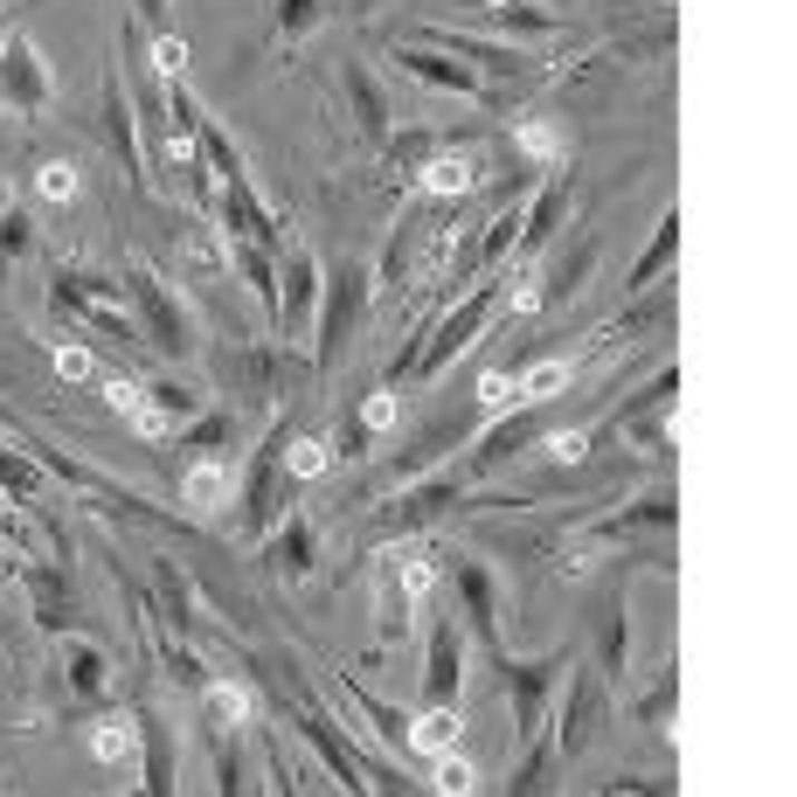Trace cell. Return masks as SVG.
Listing matches in <instances>:
<instances>
[{
    "label": "cell",
    "mask_w": 797,
    "mask_h": 797,
    "mask_svg": "<svg viewBox=\"0 0 797 797\" xmlns=\"http://www.w3.org/2000/svg\"><path fill=\"white\" fill-rule=\"evenodd\" d=\"M153 62H159V77H181V70H187V42H181V36H159V42H153Z\"/></svg>",
    "instance_id": "4fadbf2b"
},
{
    "label": "cell",
    "mask_w": 797,
    "mask_h": 797,
    "mask_svg": "<svg viewBox=\"0 0 797 797\" xmlns=\"http://www.w3.org/2000/svg\"><path fill=\"white\" fill-rule=\"evenodd\" d=\"M125 417H133V430H139V437H167V409H153V402H133V409H125Z\"/></svg>",
    "instance_id": "5bb4252c"
},
{
    "label": "cell",
    "mask_w": 797,
    "mask_h": 797,
    "mask_svg": "<svg viewBox=\"0 0 797 797\" xmlns=\"http://www.w3.org/2000/svg\"><path fill=\"white\" fill-rule=\"evenodd\" d=\"M458 728H465V721L437 700V708H424L417 728H409V749H417V756H444V749H458Z\"/></svg>",
    "instance_id": "7a4b0ae2"
},
{
    "label": "cell",
    "mask_w": 797,
    "mask_h": 797,
    "mask_svg": "<svg viewBox=\"0 0 797 797\" xmlns=\"http://www.w3.org/2000/svg\"><path fill=\"white\" fill-rule=\"evenodd\" d=\"M181 499L195 506V514H222V499H230V472H222V465H195V472H187V486H181Z\"/></svg>",
    "instance_id": "3957f363"
},
{
    "label": "cell",
    "mask_w": 797,
    "mask_h": 797,
    "mask_svg": "<svg viewBox=\"0 0 797 797\" xmlns=\"http://www.w3.org/2000/svg\"><path fill=\"white\" fill-rule=\"evenodd\" d=\"M105 402H111V409H133V402H139V389H133L125 375H111V381H105Z\"/></svg>",
    "instance_id": "e0dca14e"
},
{
    "label": "cell",
    "mask_w": 797,
    "mask_h": 797,
    "mask_svg": "<svg viewBox=\"0 0 797 797\" xmlns=\"http://www.w3.org/2000/svg\"><path fill=\"white\" fill-rule=\"evenodd\" d=\"M478 402L486 409H521V375H486L478 381Z\"/></svg>",
    "instance_id": "9c48e42d"
},
{
    "label": "cell",
    "mask_w": 797,
    "mask_h": 797,
    "mask_svg": "<svg viewBox=\"0 0 797 797\" xmlns=\"http://www.w3.org/2000/svg\"><path fill=\"white\" fill-rule=\"evenodd\" d=\"M36 195L42 202H70L77 195V167H70V159H49V167L36 174Z\"/></svg>",
    "instance_id": "52a82bcc"
},
{
    "label": "cell",
    "mask_w": 797,
    "mask_h": 797,
    "mask_svg": "<svg viewBox=\"0 0 797 797\" xmlns=\"http://www.w3.org/2000/svg\"><path fill=\"white\" fill-rule=\"evenodd\" d=\"M493 8H514V0H493Z\"/></svg>",
    "instance_id": "d6986e66"
},
{
    "label": "cell",
    "mask_w": 797,
    "mask_h": 797,
    "mask_svg": "<svg viewBox=\"0 0 797 797\" xmlns=\"http://www.w3.org/2000/svg\"><path fill=\"white\" fill-rule=\"evenodd\" d=\"M292 472H299V478H319V472H327V444H319V437H299V444H292Z\"/></svg>",
    "instance_id": "7c38bea8"
},
{
    "label": "cell",
    "mask_w": 797,
    "mask_h": 797,
    "mask_svg": "<svg viewBox=\"0 0 797 797\" xmlns=\"http://www.w3.org/2000/svg\"><path fill=\"white\" fill-rule=\"evenodd\" d=\"M430 762H437V777H430L437 790H451V797H465V790H478V770H472V762H465L458 749H444V756H430Z\"/></svg>",
    "instance_id": "8992f818"
},
{
    "label": "cell",
    "mask_w": 797,
    "mask_h": 797,
    "mask_svg": "<svg viewBox=\"0 0 797 797\" xmlns=\"http://www.w3.org/2000/svg\"><path fill=\"white\" fill-rule=\"evenodd\" d=\"M521 146L534 159H562V133H555V125H521Z\"/></svg>",
    "instance_id": "8fae6325"
},
{
    "label": "cell",
    "mask_w": 797,
    "mask_h": 797,
    "mask_svg": "<svg viewBox=\"0 0 797 797\" xmlns=\"http://www.w3.org/2000/svg\"><path fill=\"white\" fill-rule=\"evenodd\" d=\"M8 208H14V187H8V181H0V215H8Z\"/></svg>",
    "instance_id": "ac0fdd59"
},
{
    "label": "cell",
    "mask_w": 797,
    "mask_h": 797,
    "mask_svg": "<svg viewBox=\"0 0 797 797\" xmlns=\"http://www.w3.org/2000/svg\"><path fill=\"white\" fill-rule=\"evenodd\" d=\"M548 451H555L562 465H576V458L590 451V437H583V430H562V437H548Z\"/></svg>",
    "instance_id": "9a60e30c"
},
{
    "label": "cell",
    "mask_w": 797,
    "mask_h": 797,
    "mask_svg": "<svg viewBox=\"0 0 797 797\" xmlns=\"http://www.w3.org/2000/svg\"><path fill=\"white\" fill-rule=\"evenodd\" d=\"M90 756H98V762H133V756H139V736H133V721H125V715L98 721V728H90Z\"/></svg>",
    "instance_id": "277c9868"
},
{
    "label": "cell",
    "mask_w": 797,
    "mask_h": 797,
    "mask_svg": "<svg viewBox=\"0 0 797 797\" xmlns=\"http://www.w3.org/2000/svg\"><path fill=\"white\" fill-rule=\"evenodd\" d=\"M562 389H568V361H541V368L521 375V402H548Z\"/></svg>",
    "instance_id": "5b68a950"
},
{
    "label": "cell",
    "mask_w": 797,
    "mask_h": 797,
    "mask_svg": "<svg viewBox=\"0 0 797 797\" xmlns=\"http://www.w3.org/2000/svg\"><path fill=\"white\" fill-rule=\"evenodd\" d=\"M417 187L424 195H465V187H478V159L472 153H437L417 167Z\"/></svg>",
    "instance_id": "6da1fadb"
},
{
    "label": "cell",
    "mask_w": 797,
    "mask_h": 797,
    "mask_svg": "<svg viewBox=\"0 0 797 797\" xmlns=\"http://www.w3.org/2000/svg\"><path fill=\"white\" fill-rule=\"evenodd\" d=\"M361 417H368V430H389V424H396V396H368Z\"/></svg>",
    "instance_id": "2e32d148"
},
{
    "label": "cell",
    "mask_w": 797,
    "mask_h": 797,
    "mask_svg": "<svg viewBox=\"0 0 797 797\" xmlns=\"http://www.w3.org/2000/svg\"><path fill=\"white\" fill-rule=\"evenodd\" d=\"M208 715H215L222 728H243V721H250V693H243V687H215V693H208Z\"/></svg>",
    "instance_id": "ba28073f"
},
{
    "label": "cell",
    "mask_w": 797,
    "mask_h": 797,
    "mask_svg": "<svg viewBox=\"0 0 797 797\" xmlns=\"http://www.w3.org/2000/svg\"><path fill=\"white\" fill-rule=\"evenodd\" d=\"M56 375H62V381H90V375H98V361H90V347H56Z\"/></svg>",
    "instance_id": "30bf717a"
}]
</instances>
